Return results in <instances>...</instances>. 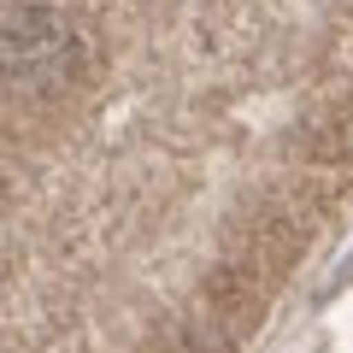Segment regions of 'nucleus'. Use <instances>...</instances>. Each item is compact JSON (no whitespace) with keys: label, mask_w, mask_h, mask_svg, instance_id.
<instances>
[]
</instances>
